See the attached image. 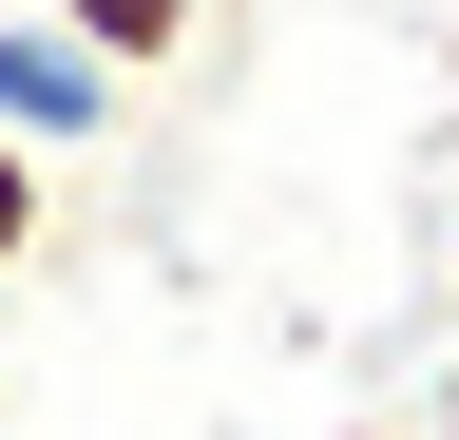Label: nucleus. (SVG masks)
Returning <instances> with one entry per match:
<instances>
[{
  "label": "nucleus",
  "instance_id": "nucleus-1",
  "mask_svg": "<svg viewBox=\"0 0 459 440\" xmlns=\"http://www.w3.org/2000/svg\"><path fill=\"white\" fill-rule=\"evenodd\" d=\"M115 96H134V77H115L96 39H57L39 0L0 20V134H20V153H77V134H115Z\"/></svg>",
  "mask_w": 459,
  "mask_h": 440
},
{
  "label": "nucleus",
  "instance_id": "nucleus-2",
  "mask_svg": "<svg viewBox=\"0 0 459 440\" xmlns=\"http://www.w3.org/2000/svg\"><path fill=\"white\" fill-rule=\"evenodd\" d=\"M39 20H57V39H96L115 77H172V58L211 39V0H39Z\"/></svg>",
  "mask_w": 459,
  "mask_h": 440
},
{
  "label": "nucleus",
  "instance_id": "nucleus-3",
  "mask_svg": "<svg viewBox=\"0 0 459 440\" xmlns=\"http://www.w3.org/2000/svg\"><path fill=\"white\" fill-rule=\"evenodd\" d=\"M20 249H39V153L0 134V268H20Z\"/></svg>",
  "mask_w": 459,
  "mask_h": 440
}]
</instances>
